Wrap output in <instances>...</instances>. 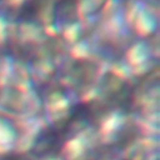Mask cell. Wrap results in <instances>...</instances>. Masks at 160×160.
I'll list each match as a JSON object with an SVG mask.
<instances>
[{
  "mask_svg": "<svg viewBox=\"0 0 160 160\" xmlns=\"http://www.w3.org/2000/svg\"><path fill=\"white\" fill-rule=\"evenodd\" d=\"M102 101L110 109H130L134 101V90L124 80L112 72H106L101 81Z\"/></svg>",
  "mask_w": 160,
  "mask_h": 160,
  "instance_id": "6da1fadb",
  "label": "cell"
},
{
  "mask_svg": "<svg viewBox=\"0 0 160 160\" xmlns=\"http://www.w3.org/2000/svg\"><path fill=\"white\" fill-rule=\"evenodd\" d=\"M65 141H66L65 138L55 125L45 128L40 130L36 138L34 139L31 146V154L35 155L36 158L56 156L61 151Z\"/></svg>",
  "mask_w": 160,
  "mask_h": 160,
  "instance_id": "7a4b0ae2",
  "label": "cell"
},
{
  "mask_svg": "<svg viewBox=\"0 0 160 160\" xmlns=\"http://www.w3.org/2000/svg\"><path fill=\"white\" fill-rule=\"evenodd\" d=\"M98 65L94 61L80 59L70 65L68 78L75 90H86L98 76Z\"/></svg>",
  "mask_w": 160,
  "mask_h": 160,
  "instance_id": "3957f363",
  "label": "cell"
},
{
  "mask_svg": "<svg viewBox=\"0 0 160 160\" xmlns=\"http://www.w3.org/2000/svg\"><path fill=\"white\" fill-rule=\"evenodd\" d=\"M0 160H32L26 154L16 152V151H8L0 154Z\"/></svg>",
  "mask_w": 160,
  "mask_h": 160,
  "instance_id": "277c9868",
  "label": "cell"
}]
</instances>
